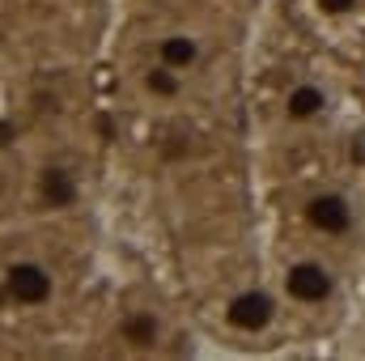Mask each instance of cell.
<instances>
[{
	"mask_svg": "<svg viewBox=\"0 0 365 361\" xmlns=\"http://www.w3.org/2000/svg\"><path fill=\"white\" fill-rule=\"evenodd\" d=\"M306 217H310V225L323 230V234H344V230L353 225V213H349V204H344L340 195H314V200L306 204Z\"/></svg>",
	"mask_w": 365,
	"mask_h": 361,
	"instance_id": "277c9868",
	"label": "cell"
},
{
	"mask_svg": "<svg viewBox=\"0 0 365 361\" xmlns=\"http://www.w3.org/2000/svg\"><path fill=\"white\" fill-rule=\"evenodd\" d=\"M353 4H357V0H319V9H323V13H349Z\"/></svg>",
	"mask_w": 365,
	"mask_h": 361,
	"instance_id": "30bf717a",
	"label": "cell"
},
{
	"mask_svg": "<svg viewBox=\"0 0 365 361\" xmlns=\"http://www.w3.org/2000/svg\"><path fill=\"white\" fill-rule=\"evenodd\" d=\"M4 285H9V298L21 302V306H38V302L51 298V276L38 264H13L9 276H4Z\"/></svg>",
	"mask_w": 365,
	"mask_h": 361,
	"instance_id": "6da1fadb",
	"label": "cell"
},
{
	"mask_svg": "<svg viewBox=\"0 0 365 361\" xmlns=\"http://www.w3.org/2000/svg\"><path fill=\"white\" fill-rule=\"evenodd\" d=\"M43 200H47L51 208L77 204V183L68 179V171H60V166H47V171H43Z\"/></svg>",
	"mask_w": 365,
	"mask_h": 361,
	"instance_id": "5b68a950",
	"label": "cell"
},
{
	"mask_svg": "<svg viewBox=\"0 0 365 361\" xmlns=\"http://www.w3.org/2000/svg\"><path fill=\"white\" fill-rule=\"evenodd\" d=\"M323 106H327V98H323V90H314V86L289 90V102H284V111H289L293 119H310V115H319Z\"/></svg>",
	"mask_w": 365,
	"mask_h": 361,
	"instance_id": "8992f818",
	"label": "cell"
},
{
	"mask_svg": "<svg viewBox=\"0 0 365 361\" xmlns=\"http://www.w3.org/2000/svg\"><path fill=\"white\" fill-rule=\"evenodd\" d=\"M225 319H230L238 332H264V327L272 323V298H268V293H259V289L238 293V298L230 302Z\"/></svg>",
	"mask_w": 365,
	"mask_h": 361,
	"instance_id": "7a4b0ae2",
	"label": "cell"
},
{
	"mask_svg": "<svg viewBox=\"0 0 365 361\" xmlns=\"http://www.w3.org/2000/svg\"><path fill=\"white\" fill-rule=\"evenodd\" d=\"M284 289L297 302H327L331 298V276H327L323 264H297L284 276Z\"/></svg>",
	"mask_w": 365,
	"mask_h": 361,
	"instance_id": "3957f363",
	"label": "cell"
},
{
	"mask_svg": "<svg viewBox=\"0 0 365 361\" xmlns=\"http://www.w3.org/2000/svg\"><path fill=\"white\" fill-rule=\"evenodd\" d=\"M153 336H158V319L153 315H132L123 323V340H132V345H153Z\"/></svg>",
	"mask_w": 365,
	"mask_h": 361,
	"instance_id": "ba28073f",
	"label": "cell"
},
{
	"mask_svg": "<svg viewBox=\"0 0 365 361\" xmlns=\"http://www.w3.org/2000/svg\"><path fill=\"white\" fill-rule=\"evenodd\" d=\"M145 86L153 93H162V98H170V93H179V77H175L170 64H162V68H153V73L145 77Z\"/></svg>",
	"mask_w": 365,
	"mask_h": 361,
	"instance_id": "9c48e42d",
	"label": "cell"
},
{
	"mask_svg": "<svg viewBox=\"0 0 365 361\" xmlns=\"http://www.w3.org/2000/svg\"><path fill=\"white\" fill-rule=\"evenodd\" d=\"M162 64H170V68H187V64H195V43L191 39H162Z\"/></svg>",
	"mask_w": 365,
	"mask_h": 361,
	"instance_id": "52a82bcc",
	"label": "cell"
}]
</instances>
